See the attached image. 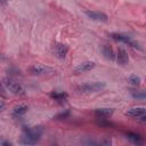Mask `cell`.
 Segmentation results:
<instances>
[{"label": "cell", "mask_w": 146, "mask_h": 146, "mask_svg": "<svg viewBox=\"0 0 146 146\" xmlns=\"http://www.w3.org/2000/svg\"><path fill=\"white\" fill-rule=\"evenodd\" d=\"M6 145H11V143L6 140L3 137H0V146H6Z\"/></svg>", "instance_id": "18"}, {"label": "cell", "mask_w": 146, "mask_h": 146, "mask_svg": "<svg viewBox=\"0 0 146 146\" xmlns=\"http://www.w3.org/2000/svg\"><path fill=\"white\" fill-rule=\"evenodd\" d=\"M29 107L25 104H18L13 108V115L14 116H22L27 112Z\"/></svg>", "instance_id": "11"}, {"label": "cell", "mask_w": 146, "mask_h": 146, "mask_svg": "<svg viewBox=\"0 0 146 146\" xmlns=\"http://www.w3.org/2000/svg\"><path fill=\"white\" fill-rule=\"evenodd\" d=\"M5 59H6V58H5V56H3V55L0 52V60H5Z\"/></svg>", "instance_id": "23"}, {"label": "cell", "mask_w": 146, "mask_h": 146, "mask_svg": "<svg viewBox=\"0 0 146 146\" xmlns=\"http://www.w3.org/2000/svg\"><path fill=\"white\" fill-rule=\"evenodd\" d=\"M67 51H68V47L66 44H64V43H56V46H55V54H56V56L58 58H60V59L65 58Z\"/></svg>", "instance_id": "9"}, {"label": "cell", "mask_w": 146, "mask_h": 146, "mask_svg": "<svg viewBox=\"0 0 146 146\" xmlns=\"http://www.w3.org/2000/svg\"><path fill=\"white\" fill-rule=\"evenodd\" d=\"M0 95L1 96H5L6 94H5V87H3V84H2V82L0 81Z\"/></svg>", "instance_id": "20"}, {"label": "cell", "mask_w": 146, "mask_h": 146, "mask_svg": "<svg viewBox=\"0 0 146 146\" xmlns=\"http://www.w3.org/2000/svg\"><path fill=\"white\" fill-rule=\"evenodd\" d=\"M30 72L34 75H41V74H52L55 73V70L42 64H35L30 67Z\"/></svg>", "instance_id": "4"}, {"label": "cell", "mask_w": 146, "mask_h": 146, "mask_svg": "<svg viewBox=\"0 0 146 146\" xmlns=\"http://www.w3.org/2000/svg\"><path fill=\"white\" fill-rule=\"evenodd\" d=\"M51 97L56 100H62V99H65L67 97V94H65V92H55V94H51Z\"/></svg>", "instance_id": "16"}, {"label": "cell", "mask_w": 146, "mask_h": 146, "mask_svg": "<svg viewBox=\"0 0 146 146\" xmlns=\"http://www.w3.org/2000/svg\"><path fill=\"white\" fill-rule=\"evenodd\" d=\"M84 14L94 19V21H97V22H107L108 17L105 13H102V11H95V10H84Z\"/></svg>", "instance_id": "5"}, {"label": "cell", "mask_w": 146, "mask_h": 146, "mask_svg": "<svg viewBox=\"0 0 146 146\" xmlns=\"http://www.w3.org/2000/svg\"><path fill=\"white\" fill-rule=\"evenodd\" d=\"M127 138L129 140H131L133 144H141V137L137 133H133V132H128L127 133Z\"/></svg>", "instance_id": "14"}, {"label": "cell", "mask_w": 146, "mask_h": 146, "mask_svg": "<svg viewBox=\"0 0 146 146\" xmlns=\"http://www.w3.org/2000/svg\"><path fill=\"white\" fill-rule=\"evenodd\" d=\"M102 51H103V55L105 56V58H107V59H114V52H113L112 47L105 44V46H103Z\"/></svg>", "instance_id": "13"}, {"label": "cell", "mask_w": 146, "mask_h": 146, "mask_svg": "<svg viewBox=\"0 0 146 146\" xmlns=\"http://www.w3.org/2000/svg\"><path fill=\"white\" fill-rule=\"evenodd\" d=\"M116 60L120 65H125L128 64L129 62V56H128V52L123 49V48H120L117 50V55H116Z\"/></svg>", "instance_id": "10"}, {"label": "cell", "mask_w": 146, "mask_h": 146, "mask_svg": "<svg viewBox=\"0 0 146 146\" xmlns=\"http://www.w3.org/2000/svg\"><path fill=\"white\" fill-rule=\"evenodd\" d=\"M131 95L133 98H137V99H144L145 98L144 91H131Z\"/></svg>", "instance_id": "17"}, {"label": "cell", "mask_w": 146, "mask_h": 146, "mask_svg": "<svg viewBox=\"0 0 146 146\" xmlns=\"http://www.w3.org/2000/svg\"><path fill=\"white\" fill-rule=\"evenodd\" d=\"M127 116H131V117H139L141 115L146 114V108L144 106H135V107H130L128 111H125L124 113Z\"/></svg>", "instance_id": "6"}, {"label": "cell", "mask_w": 146, "mask_h": 146, "mask_svg": "<svg viewBox=\"0 0 146 146\" xmlns=\"http://www.w3.org/2000/svg\"><path fill=\"white\" fill-rule=\"evenodd\" d=\"M42 135V129L40 127H32L26 129L21 136V143L25 145H34L39 141Z\"/></svg>", "instance_id": "1"}, {"label": "cell", "mask_w": 146, "mask_h": 146, "mask_svg": "<svg viewBox=\"0 0 146 146\" xmlns=\"http://www.w3.org/2000/svg\"><path fill=\"white\" fill-rule=\"evenodd\" d=\"M111 38L114 39V40H117V41H122L124 43H129L131 44L132 47H138V43H136L135 41L131 40L130 36L125 35V34H121V33H112L111 34Z\"/></svg>", "instance_id": "7"}, {"label": "cell", "mask_w": 146, "mask_h": 146, "mask_svg": "<svg viewBox=\"0 0 146 146\" xmlns=\"http://www.w3.org/2000/svg\"><path fill=\"white\" fill-rule=\"evenodd\" d=\"M106 87L104 82H88L84 84H80L76 87V90L82 94H90V92H98Z\"/></svg>", "instance_id": "3"}, {"label": "cell", "mask_w": 146, "mask_h": 146, "mask_svg": "<svg viewBox=\"0 0 146 146\" xmlns=\"http://www.w3.org/2000/svg\"><path fill=\"white\" fill-rule=\"evenodd\" d=\"M113 108H108V107H103V108H97L95 111V114L98 117H108L113 114Z\"/></svg>", "instance_id": "12"}, {"label": "cell", "mask_w": 146, "mask_h": 146, "mask_svg": "<svg viewBox=\"0 0 146 146\" xmlns=\"http://www.w3.org/2000/svg\"><path fill=\"white\" fill-rule=\"evenodd\" d=\"M3 86H5L11 94H14V95L21 96V95H24V92H25L23 86H22L17 80H15V79L11 78V76L5 78V80H3Z\"/></svg>", "instance_id": "2"}, {"label": "cell", "mask_w": 146, "mask_h": 146, "mask_svg": "<svg viewBox=\"0 0 146 146\" xmlns=\"http://www.w3.org/2000/svg\"><path fill=\"white\" fill-rule=\"evenodd\" d=\"M5 110V103L3 102H0V112H2Z\"/></svg>", "instance_id": "21"}, {"label": "cell", "mask_w": 146, "mask_h": 146, "mask_svg": "<svg viewBox=\"0 0 146 146\" xmlns=\"http://www.w3.org/2000/svg\"><path fill=\"white\" fill-rule=\"evenodd\" d=\"M111 143H112L111 139H110V138H106V139H104V140H100L99 144H102V145H110Z\"/></svg>", "instance_id": "19"}, {"label": "cell", "mask_w": 146, "mask_h": 146, "mask_svg": "<svg viewBox=\"0 0 146 146\" xmlns=\"http://www.w3.org/2000/svg\"><path fill=\"white\" fill-rule=\"evenodd\" d=\"M128 81L133 86H139L140 82H141V79H140V76H138L136 74H131V75L128 76Z\"/></svg>", "instance_id": "15"}, {"label": "cell", "mask_w": 146, "mask_h": 146, "mask_svg": "<svg viewBox=\"0 0 146 146\" xmlns=\"http://www.w3.org/2000/svg\"><path fill=\"white\" fill-rule=\"evenodd\" d=\"M0 5L6 6V5H7V0H0Z\"/></svg>", "instance_id": "22"}, {"label": "cell", "mask_w": 146, "mask_h": 146, "mask_svg": "<svg viewBox=\"0 0 146 146\" xmlns=\"http://www.w3.org/2000/svg\"><path fill=\"white\" fill-rule=\"evenodd\" d=\"M94 67H95L94 62H83V63H80L78 66L74 67V72L75 73H83V72H88V71L92 70Z\"/></svg>", "instance_id": "8"}]
</instances>
